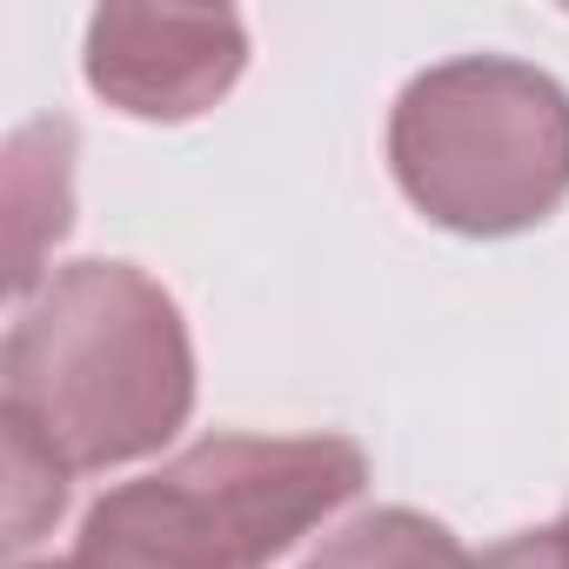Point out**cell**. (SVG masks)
<instances>
[{"label":"cell","instance_id":"1","mask_svg":"<svg viewBox=\"0 0 569 569\" xmlns=\"http://www.w3.org/2000/svg\"><path fill=\"white\" fill-rule=\"evenodd\" d=\"M0 429L28 436L68 476L161 449L194 402L181 309L128 261L61 268L0 356Z\"/></svg>","mask_w":569,"mask_h":569},{"label":"cell","instance_id":"2","mask_svg":"<svg viewBox=\"0 0 569 569\" xmlns=\"http://www.w3.org/2000/svg\"><path fill=\"white\" fill-rule=\"evenodd\" d=\"M362 476L369 462L342 436H214L161 476L108 489L74 549L28 569H268Z\"/></svg>","mask_w":569,"mask_h":569},{"label":"cell","instance_id":"3","mask_svg":"<svg viewBox=\"0 0 569 569\" xmlns=\"http://www.w3.org/2000/svg\"><path fill=\"white\" fill-rule=\"evenodd\" d=\"M402 194L462 234H509L569 194V94L509 54L416 74L389 121Z\"/></svg>","mask_w":569,"mask_h":569},{"label":"cell","instance_id":"4","mask_svg":"<svg viewBox=\"0 0 569 569\" xmlns=\"http://www.w3.org/2000/svg\"><path fill=\"white\" fill-rule=\"evenodd\" d=\"M241 21L208 8H101L88 28V81L141 114L188 121L241 74Z\"/></svg>","mask_w":569,"mask_h":569},{"label":"cell","instance_id":"5","mask_svg":"<svg viewBox=\"0 0 569 569\" xmlns=\"http://www.w3.org/2000/svg\"><path fill=\"white\" fill-rule=\"evenodd\" d=\"M302 569H476V562L442 522L416 509H376L356 516L342 536H329Z\"/></svg>","mask_w":569,"mask_h":569},{"label":"cell","instance_id":"6","mask_svg":"<svg viewBox=\"0 0 569 569\" xmlns=\"http://www.w3.org/2000/svg\"><path fill=\"white\" fill-rule=\"evenodd\" d=\"M476 569H569V509L549 529H529L516 542H502L496 556H482Z\"/></svg>","mask_w":569,"mask_h":569}]
</instances>
